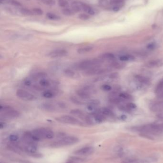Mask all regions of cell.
<instances>
[{
  "instance_id": "cell-1",
  "label": "cell",
  "mask_w": 163,
  "mask_h": 163,
  "mask_svg": "<svg viewBox=\"0 0 163 163\" xmlns=\"http://www.w3.org/2000/svg\"><path fill=\"white\" fill-rule=\"evenodd\" d=\"M34 139L35 142L43 139H50L54 136V132L51 130L47 128H38L31 132Z\"/></svg>"
},
{
  "instance_id": "cell-2",
  "label": "cell",
  "mask_w": 163,
  "mask_h": 163,
  "mask_svg": "<svg viewBox=\"0 0 163 163\" xmlns=\"http://www.w3.org/2000/svg\"><path fill=\"white\" fill-rule=\"evenodd\" d=\"M103 62V60L101 59H92L89 60H84L78 63L75 66V68L79 70H90L91 69L100 66Z\"/></svg>"
},
{
  "instance_id": "cell-3",
  "label": "cell",
  "mask_w": 163,
  "mask_h": 163,
  "mask_svg": "<svg viewBox=\"0 0 163 163\" xmlns=\"http://www.w3.org/2000/svg\"><path fill=\"white\" fill-rule=\"evenodd\" d=\"M79 141V139L75 136H64L59 140L52 144L51 146L55 148H59L66 146H71L77 143Z\"/></svg>"
},
{
  "instance_id": "cell-4",
  "label": "cell",
  "mask_w": 163,
  "mask_h": 163,
  "mask_svg": "<svg viewBox=\"0 0 163 163\" xmlns=\"http://www.w3.org/2000/svg\"><path fill=\"white\" fill-rule=\"evenodd\" d=\"M38 108L43 111L48 112H54L58 111V109H61L66 108V104L63 103H43L38 106Z\"/></svg>"
},
{
  "instance_id": "cell-5",
  "label": "cell",
  "mask_w": 163,
  "mask_h": 163,
  "mask_svg": "<svg viewBox=\"0 0 163 163\" xmlns=\"http://www.w3.org/2000/svg\"><path fill=\"white\" fill-rule=\"evenodd\" d=\"M0 112L1 115L8 118H16L20 116L18 111L9 106L1 105Z\"/></svg>"
},
{
  "instance_id": "cell-6",
  "label": "cell",
  "mask_w": 163,
  "mask_h": 163,
  "mask_svg": "<svg viewBox=\"0 0 163 163\" xmlns=\"http://www.w3.org/2000/svg\"><path fill=\"white\" fill-rule=\"evenodd\" d=\"M105 119V117L103 115L96 111L90 115L86 116L85 121L88 125H94L102 123Z\"/></svg>"
},
{
  "instance_id": "cell-7",
  "label": "cell",
  "mask_w": 163,
  "mask_h": 163,
  "mask_svg": "<svg viewBox=\"0 0 163 163\" xmlns=\"http://www.w3.org/2000/svg\"><path fill=\"white\" fill-rule=\"evenodd\" d=\"M95 92V89L90 85L84 86L77 91V96L83 101L89 100L92 93Z\"/></svg>"
},
{
  "instance_id": "cell-8",
  "label": "cell",
  "mask_w": 163,
  "mask_h": 163,
  "mask_svg": "<svg viewBox=\"0 0 163 163\" xmlns=\"http://www.w3.org/2000/svg\"><path fill=\"white\" fill-rule=\"evenodd\" d=\"M56 120L61 123L66 124L69 125H76V126H82L83 123L82 121L76 118L75 117L69 116H60L56 118Z\"/></svg>"
},
{
  "instance_id": "cell-9",
  "label": "cell",
  "mask_w": 163,
  "mask_h": 163,
  "mask_svg": "<svg viewBox=\"0 0 163 163\" xmlns=\"http://www.w3.org/2000/svg\"><path fill=\"white\" fill-rule=\"evenodd\" d=\"M16 96L19 98L24 101H32L35 100L37 97L32 93L23 89H18L16 92Z\"/></svg>"
},
{
  "instance_id": "cell-10",
  "label": "cell",
  "mask_w": 163,
  "mask_h": 163,
  "mask_svg": "<svg viewBox=\"0 0 163 163\" xmlns=\"http://www.w3.org/2000/svg\"><path fill=\"white\" fill-rule=\"evenodd\" d=\"M109 69L102 68L100 66L91 69L90 70L85 71V72L84 73V74L88 76H91L94 75L105 74L106 73L109 72Z\"/></svg>"
},
{
  "instance_id": "cell-11",
  "label": "cell",
  "mask_w": 163,
  "mask_h": 163,
  "mask_svg": "<svg viewBox=\"0 0 163 163\" xmlns=\"http://www.w3.org/2000/svg\"><path fill=\"white\" fill-rule=\"evenodd\" d=\"M68 52L64 49H57L50 52L47 55L48 57L51 58H58L67 56Z\"/></svg>"
},
{
  "instance_id": "cell-12",
  "label": "cell",
  "mask_w": 163,
  "mask_h": 163,
  "mask_svg": "<svg viewBox=\"0 0 163 163\" xmlns=\"http://www.w3.org/2000/svg\"><path fill=\"white\" fill-rule=\"evenodd\" d=\"M124 1L125 0H109V3L113 11H118L124 6Z\"/></svg>"
},
{
  "instance_id": "cell-13",
  "label": "cell",
  "mask_w": 163,
  "mask_h": 163,
  "mask_svg": "<svg viewBox=\"0 0 163 163\" xmlns=\"http://www.w3.org/2000/svg\"><path fill=\"white\" fill-rule=\"evenodd\" d=\"M94 149L91 146L83 147L76 151L74 154L77 156H88L93 153Z\"/></svg>"
},
{
  "instance_id": "cell-14",
  "label": "cell",
  "mask_w": 163,
  "mask_h": 163,
  "mask_svg": "<svg viewBox=\"0 0 163 163\" xmlns=\"http://www.w3.org/2000/svg\"><path fill=\"white\" fill-rule=\"evenodd\" d=\"M100 102L98 100H92L88 102V105L87 106V109L88 111L92 113L96 112L97 108L100 105Z\"/></svg>"
},
{
  "instance_id": "cell-15",
  "label": "cell",
  "mask_w": 163,
  "mask_h": 163,
  "mask_svg": "<svg viewBox=\"0 0 163 163\" xmlns=\"http://www.w3.org/2000/svg\"><path fill=\"white\" fill-rule=\"evenodd\" d=\"M63 73L66 76L70 78L77 79L80 77L79 74L76 72L74 70H71L70 69H66L64 70Z\"/></svg>"
},
{
  "instance_id": "cell-16",
  "label": "cell",
  "mask_w": 163,
  "mask_h": 163,
  "mask_svg": "<svg viewBox=\"0 0 163 163\" xmlns=\"http://www.w3.org/2000/svg\"><path fill=\"white\" fill-rule=\"evenodd\" d=\"M32 37V35L29 34H13L11 38L14 40H27L31 38Z\"/></svg>"
},
{
  "instance_id": "cell-17",
  "label": "cell",
  "mask_w": 163,
  "mask_h": 163,
  "mask_svg": "<svg viewBox=\"0 0 163 163\" xmlns=\"http://www.w3.org/2000/svg\"><path fill=\"white\" fill-rule=\"evenodd\" d=\"M163 65V62L162 60L157 59V60H152L147 62L146 66L149 68H154V67H161Z\"/></svg>"
},
{
  "instance_id": "cell-18",
  "label": "cell",
  "mask_w": 163,
  "mask_h": 163,
  "mask_svg": "<svg viewBox=\"0 0 163 163\" xmlns=\"http://www.w3.org/2000/svg\"><path fill=\"white\" fill-rule=\"evenodd\" d=\"M82 10L89 15H93L95 14L93 8L85 3H82Z\"/></svg>"
},
{
  "instance_id": "cell-19",
  "label": "cell",
  "mask_w": 163,
  "mask_h": 163,
  "mask_svg": "<svg viewBox=\"0 0 163 163\" xmlns=\"http://www.w3.org/2000/svg\"><path fill=\"white\" fill-rule=\"evenodd\" d=\"M96 112L101 113L102 115L106 117V116H113V112L111 111V110L107 108H102L98 110Z\"/></svg>"
},
{
  "instance_id": "cell-20",
  "label": "cell",
  "mask_w": 163,
  "mask_h": 163,
  "mask_svg": "<svg viewBox=\"0 0 163 163\" xmlns=\"http://www.w3.org/2000/svg\"><path fill=\"white\" fill-rule=\"evenodd\" d=\"M82 3L80 1H74L71 4V9L74 13H78L82 11Z\"/></svg>"
},
{
  "instance_id": "cell-21",
  "label": "cell",
  "mask_w": 163,
  "mask_h": 163,
  "mask_svg": "<svg viewBox=\"0 0 163 163\" xmlns=\"http://www.w3.org/2000/svg\"><path fill=\"white\" fill-rule=\"evenodd\" d=\"M122 163H150V162L149 159H128L123 161Z\"/></svg>"
},
{
  "instance_id": "cell-22",
  "label": "cell",
  "mask_w": 163,
  "mask_h": 163,
  "mask_svg": "<svg viewBox=\"0 0 163 163\" xmlns=\"http://www.w3.org/2000/svg\"><path fill=\"white\" fill-rule=\"evenodd\" d=\"M1 3H6V4L11 5L14 7H20L22 6V4L21 3L17 1L16 0H1Z\"/></svg>"
},
{
  "instance_id": "cell-23",
  "label": "cell",
  "mask_w": 163,
  "mask_h": 163,
  "mask_svg": "<svg viewBox=\"0 0 163 163\" xmlns=\"http://www.w3.org/2000/svg\"><path fill=\"white\" fill-rule=\"evenodd\" d=\"M42 96L45 98L50 99L55 97L56 96V93L54 91L48 90L44 91L42 93Z\"/></svg>"
},
{
  "instance_id": "cell-24",
  "label": "cell",
  "mask_w": 163,
  "mask_h": 163,
  "mask_svg": "<svg viewBox=\"0 0 163 163\" xmlns=\"http://www.w3.org/2000/svg\"><path fill=\"white\" fill-rule=\"evenodd\" d=\"M93 46H85V47L78 49V50H77V52H78V54H86V53L92 51V50H93Z\"/></svg>"
},
{
  "instance_id": "cell-25",
  "label": "cell",
  "mask_w": 163,
  "mask_h": 163,
  "mask_svg": "<svg viewBox=\"0 0 163 163\" xmlns=\"http://www.w3.org/2000/svg\"><path fill=\"white\" fill-rule=\"evenodd\" d=\"M70 113H71L72 115L77 116L78 117L82 118H83L84 120L85 119L86 116L84 115L83 112L80 110H72L71 111H70Z\"/></svg>"
},
{
  "instance_id": "cell-26",
  "label": "cell",
  "mask_w": 163,
  "mask_h": 163,
  "mask_svg": "<svg viewBox=\"0 0 163 163\" xmlns=\"http://www.w3.org/2000/svg\"><path fill=\"white\" fill-rule=\"evenodd\" d=\"M100 58L102 60H114L115 57L113 54L112 53H105L101 55L100 56Z\"/></svg>"
},
{
  "instance_id": "cell-27",
  "label": "cell",
  "mask_w": 163,
  "mask_h": 163,
  "mask_svg": "<svg viewBox=\"0 0 163 163\" xmlns=\"http://www.w3.org/2000/svg\"><path fill=\"white\" fill-rule=\"evenodd\" d=\"M85 159L78 157H70L69 161L72 163H83L85 161Z\"/></svg>"
},
{
  "instance_id": "cell-28",
  "label": "cell",
  "mask_w": 163,
  "mask_h": 163,
  "mask_svg": "<svg viewBox=\"0 0 163 163\" xmlns=\"http://www.w3.org/2000/svg\"><path fill=\"white\" fill-rule=\"evenodd\" d=\"M19 12L20 14L22 15H25V16H30L34 14L33 11H30L28 9L25 8H21L19 9Z\"/></svg>"
},
{
  "instance_id": "cell-29",
  "label": "cell",
  "mask_w": 163,
  "mask_h": 163,
  "mask_svg": "<svg viewBox=\"0 0 163 163\" xmlns=\"http://www.w3.org/2000/svg\"><path fill=\"white\" fill-rule=\"evenodd\" d=\"M39 84L40 86H41L42 87H44V88L49 87L51 85L50 81L45 78L40 79L39 82Z\"/></svg>"
},
{
  "instance_id": "cell-30",
  "label": "cell",
  "mask_w": 163,
  "mask_h": 163,
  "mask_svg": "<svg viewBox=\"0 0 163 163\" xmlns=\"http://www.w3.org/2000/svg\"><path fill=\"white\" fill-rule=\"evenodd\" d=\"M119 58L120 61H124V62L133 61L135 59L134 56L130 55H123L120 56Z\"/></svg>"
},
{
  "instance_id": "cell-31",
  "label": "cell",
  "mask_w": 163,
  "mask_h": 163,
  "mask_svg": "<svg viewBox=\"0 0 163 163\" xmlns=\"http://www.w3.org/2000/svg\"><path fill=\"white\" fill-rule=\"evenodd\" d=\"M135 78L138 82H139L141 83H144V84H148L149 83V81L148 79L146 78L144 76H142V75H136L135 76Z\"/></svg>"
},
{
  "instance_id": "cell-32",
  "label": "cell",
  "mask_w": 163,
  "mask_h": 163,
  "mask_svg": "<svg viewBox=\"0 0 163 163\" xmlns=\"http://www.w3.org/2000/svg\"><path fill=\"white\" fill-rule=\"evenodd\" d=\"M61 12L63 15L67 16H72L75 14V13L73 11V10H72V9H70V8H69L67 7L63 8Z\"/></svg>"
},
{
  "instance_id": "cell-33",
  "label": "cell",
  "mask_w": 163,
  "mask_h": 163,
  "mask_svg": "<svg viewBox=\"0 0 163 163\" xmlns=\"http://www.w3.org/2000/svg\"><path fill=\"white\" fill-rule=\"evenodd\" d=\"M47 18L48 19L50 20H53V21H58L61 19L60 16L51 13H47L46 14Z\"/></svg>"
},
{
  "instance_id": "cell-34",
  "label": "cell",
  "mask_w": 163,
  "mask_h": 163,
  "mask_svg": "<svg viewBox=\"0 0 163 163\" xmlns=\"http://www.w3.org/2000/svg\"><path fill=\"white\" fill-rule=\"evenodd\" d=\"M80 99L78 96H72L71 97V100L74 103L77 105H83L84 103V102L83 100Z\"/></svg>"
},
{
  "instance_id": "cell-35",
  "label": "cell",
  "mask_w": 163,
  "mask_h": 163,
  "mask_svg": "<svg viewBox=\"0 0 163 163\" xmlns=\"http://www.w3.org/2000/svg\"><path fill=\"white\" fill-rule=\"evenodd\" d=\"M119 97L122 99L131 100L132 99V96L125 93H120L119 95Z\"/></svg>"
},
{
  "instance_id": "cell-36",
  "label": "cell",
  "mask_w": 163,
  "mask_h": 163,
  "mask_svg": "<svg viewBox=\"0 0 163 163\" xmlns=\"http://www.w3.org/2000/svg\"><path fill=\"white\" fill-rule=\"evenodd\" d=\"M163 90V80L160 81L155 89V93H160Z\"/></svg>"
},
{
  "instance_id": "cell-37",
  "label": "cell",
  "mask_w": 163,
  "mask_h": 163,
  "mask_svg": "<svg viewBox=\"0 0 163 163\" xmlns=\"http://www.w3.org/2000/svg\"><path fill=\"white\" fill-rule=\"evenodd\" d=\"M58 4L59 6L64 8L68 7L69 5V3L66 0H58Z\"/></svg>"
},
{
  "instance_id": "cell-38",
  "label": "cell",
  "mask_w": 163,
  "mask_h": 163,
  "mask_svg": "<svg viewBox=\"0 0 163 163\" xmlns=\"http://www.w3.org/2000/svg\"><path fill=\"white\" fill-rule=\"evenodd\" d=\"M41 2L49 6H53L55 4V1L54 0H39Z\"/></svg>"
},
{
  "instance_id": "cell-39",
  "label": "cell",
  "mask_w": 163,
  "mask_h": 163,
  "mask_svg": "<svg viewBox=\"0 0 163 163\" xmlns=\"http://www.w3.org/2000/svg\"><path fill=\"white\" fill-rule=\"evenodd\" d=\"M79 18L82 21H87L90 18V16L89 15H88V14L83 13V14H80L79 15Z\"/></svg>"
},
{
  "instance_id": "cell-40",
  "label": "cell",
  "mask_w": 163,
  "mask_h": 163,
  "mask_svg": "<svg viewBox=\"0 0 163 163\" xmlns=\"http://www.w3.org/2000/svg\"><path fill=\"white\" fill-rule=\"evenodd\" d=\"M9 140L12 143H17L19 139V137L15 134H11L9 136Z\"/></svg>"
},
{
  "instance_id": "cell-41",
  "label": "cell",
  "mask_w": 163,
  "mask_h": 163,
  "mask_svg": "<svg viewBox=\"0 0 163 163\" xmlns=\"http://www.w3.org/2000/svg\"><path fill=\"white\" fill-rule=\"evenodd\" d=\"M32 11H33L34 14L38 15H42L44 13H43V10L40 9V8H35L33 9Z\"/></svg>"
},
{
  "instance_id": "cell-42",
  "label": "cell",
  "mask_w": 163,
  "mask_h": 163,
  "mask_svg": "<svg viewBox=\"0 0 163 163\" xmlns=\"http://www.w3.org/2000/svg\"><path fill=\"white\" fill-rule=\"evenodd\" d=\"M112 66L115 68L121 69L124 67V65L123 64H120L119 62H114L112 65Z\"/></svg>"
},
{
  "instance_id": "cell-43",
  "label": "cell",
  "mask_w": 163,
  "mask_h": 163,
  "mask_svg": "<svg viewBox=\"0 0 163 163\" xmlns=\"http://www.w3.org/2000/svg\"><path fill=\"white\" fill-rule=\"evenodd\" d=\"M102 90L105 91H110L112 90V86L109 85H103L101 87Z\"/></svg>"
},
{
  "instance_id": "cell-44",
  "label": "cell",
  "mask_w": 163,
  "mask_h": 163,
  "mask_svg": "<svg viewBox=\"0 0 163 163\" xmlns=\"http://www.w3.org/2000/svg\"><path fill=\"white\" fill-rule=\"evenodd\" d=\"M147 48L149 50H153L156 47V44L155 42H151L148 44L146 46Z\"/></svg>"
},
{
  "instance_id": "cell-45",
  "label": "cell",
  "mask_w": 163,
  "mask_h": 163,
  "mask_svg": "<svg viewBox=\"0 0 163 163\" xmlns=\"http://www.w3.org/2000/svg\"><path fill=\"white\" fill-rule=\"evenodd\" d=\"M127 108L129 109H133L136 108V106L135 103H130L127 105Z\"/></svg>"
},
{
  "instance_id": "cell-46",
  "label": "cell",
  "mask_w": 163,
  "mask_h": 163,
  "mask_svg": "<svg viewBox=\"0 0 163 163\" xmlns=\"http://www.w3.org/2000/svg\"><path fill=\"white\" fill-rule=\"evenodd\" d=\"M5 125H6V124L4 122H1V124H0V128L1 129H2L3 128H4L5 126Z\"/></svg>"
},
{
  "instance_id": "cell-47",
  "label": "cell",
  "mask_w": 163,
  "mask_h": 163,
  "mask_svg": "<svg viewBox=\"0 0 163 163\" xmlns=\"http://www.w3.org/2000/svg\"><path fill=\"white\" fill-rule=\"evenodd\" d=\"M121 118L123 120L125 119L126 118V117L125 116H121Z\"/></svg>"
},
{
  "instance_id": "cell-48",
  "label": "cell",
  "mask_w": 163,
  "mask_h": 163,
  "mask_svg": "<svg viewBox=\"0 0 163 163\" xmlns=\"http://www.w3.org/2000/svg\"><path fill=\"white\" fill-rule=\"evenodd\" d=\"M66 163H72V162H70V161H69L68 160V162H67Z\"/></svg>"
}]
</instances>
